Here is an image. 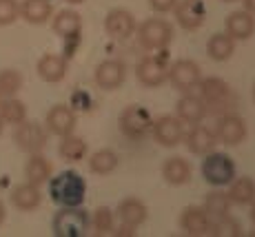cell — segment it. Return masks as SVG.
<instances>
[{"label": "cell", "mask_w": 255, "mask_h": 237, "mask_svg": "<svg viewBox=\"0 0 255 237\" xmlns=\"http://www.w3.org/2000/svg\"><path fill=\"white\" fill-rule=\"evenodd\" d=\"M22 89V76L16 69H2L0 71V98H11Z\"/></svg>", "instance_id": "34"}, {"label": "cell", "mask_w": 255, "mask_h": 237, "mask_svg": "<svg viewBox=\"0 0 255 237\" xmlns=\"http://www.w3.org/2000/svg\"><path fill=\"white\" fill-rule=\"evenodd\" d=\"M211 224H213V220L207 215V211H204L202 206H189V209H184L182 215H180V229H182L186 235H193V237L209 235Z\"/></svg>", "instance_id": "17"}, {"label": "cell", "mask_w": 255, "mask_h": 237, "mask_svg": "<svg viewBox=\"0 0 255 237\" xmlns=\"http://www.w3.org/2000/svg\"><path fill=\"white\" fill-rule=\"evenodd\" d=\"M4 217H7V209H4V204L0 202V226L4 224Z\"/></svg>", "instance_id": "40"}, {"label": "cell", "mask_w": 255, "mask_h": 237, "mask_svg": "<svg viewBox=\"0 0 255 237\" xmlns=\"http://www.w3.org/2000/svg\"><path fill=\"white\" fill-rule=\"evenodd\" d=\"M45 124H47V131L49 133L62 137V135H69V133L76 131L78 120H76V113H73L71 107H67V105H53L51 109H49V113H47Z\"/></svg>", "instance_id": "14"}, {"label": "cell", "mask_w": 255, "mask_h": 237, "mask_svg": "<svg viewBox=\"0 0 255 237\" xmlns=\"http://www.w3.org/2000/svg\"><path fill=\"white\" fill-rule=\"evenodd\" d=\"M127 78V65L122 60H105L96 67V73H93V80L96 85L102 89V91H114V89L122 87Z\"/></svg>", "instance_id": "12"}, {"label": "cell", "mask_w": 255, "mask_h": 237, "mask_svg": "<svg viewBox=\"0 0 255 237\" xmlns=\"http://www.w3.org/2000/svg\"><path fill=\"white\" fill-rule=\"evenodd\" d=\"M173 24L164 18H149L138 27V40L146 51H162L173 42Z\"/></svg>", "instance_id": "3"}, {"label": "cell", "mask_w": 255, "mask_h": 237, "mask_svg": "<svg viewBox=\"0 0 255 237\" xmlns=\"http://www.w3.org/2000/svg\"><path fill=\"white\" fill-rule=\"evenodd\" d=\"M175 111H178V118L184 122V124H198V122H202L204 116L209 113V107L200 96L186 93V96H182L178 100Z\"/></svg>", "instance_id": "19"}, {"label": "cell", "mask_w": 255, "mask_h": 237, "mask_svg": "<svg viewBox=\"0 0 255 237\" xmlns=\"http://www.w3.org/2000/svg\"><path fill=\"white\" fill-rule=\"evenodd\" d=\"M222 2H235V0H222Z\"/></svg>", "instance_id": "44"}, {"label": "cell", "mask_w": 255, "mask_h": 237, "mask_svg": "<svg viewBox=\"0 0 255 237\" xmlns=\"http://www.w3.org/2000/svg\"><path fill=\"white\" fill-rule=\"evenodd\" d=\"M209 58L215 62H227L235 53V40L229 33H213L207 42Z\"/></svg>", "instance_id": "29"}, {"label": "cell", "mask_w": 255, "mask_h": 237, "mask_svg": "<svg viewBox=\"0 0 255 237\" xmlns=\"http://www.w3.org/2000/svg\"><path fill=\"white\" fill-rule=\"evenodd\" d=\"M242 2H244V9H247V11H251L255 16V0H242Z\"/></svg>", "instance_id": "39"}, {"label": "cell", "mask_w": 255, "mask_h": 237, "mask_svg": "<svg viewBox=\"0 0 255 237\" xmlns=\"http://www.w3.org/2000/svg\"><path fill=\"white\" fill-rule=\"evenodd\" d=\"M184 122L180 120L178 116H162L158 120H153V126H151V133H153L155 142L160 146H166V149H173L182 142L184 137Z\"/></svg>", "instance_id": "8"}, {"label": "cell", "mask_w": 255, "mask_h": 237, "mask_svg": "<svg viewBox=\"0 0 255 237\" xmlns=\"http://www.w3.org/2000/svg\"><path fill=\"white\" fill-rule=\"evenodd\" d=\"M162 177L166 184L171 186H182L191 180V164L180 155L166 157L162 164Z\"/></svg>", "instance_id": "25"}, {"label": "cell", "mask_w": 255, "mask_h": 237, "mask_svg": "<svg viewBox=\"0 0 255 237\" xmlns=\"http://www.w3.org/2000/svg\"><path fill=\"white\" fill-rule=\"evenodd\" d=\"M0 120L4 124H20L27 120V107L16 98H0Z\"/></svg>", "instance_id": "32"}, {"label": "cell", "mask_w": 255, "mask_h": 237, "mask_svg": "<svg viewBox=\"0 0 255 237\" xmlns=\"http://www.w3.org/2000/svg\"><path fill=\"white\" fill-rule=\"evenodd\" d=\"M2 126H4V122H2V120H0V135H2Z\"/></svg>", "instance_id": "43"}, {"label": "cell", "mask_w": 255, "mask_h": 237, "mask_svg": "<svg viewBox=\"0 0 255 237\" xmlns=\"http://www.w3.org/2000/svg\"><path fill=\"white\" fill-rule=\"evenodd\" d=\"M91 229V217L80 206H60L51 222L56 237H85Z\"/></svg>", "instance_id": "2"}, {"label": "cell", "mask_w": 255, "mask_h": 237, "mask_svg": "<svg viewBox=\"0 0 255 237\" xmlns=\"http://www.w3.org/2000/svg\"><path fill=\"white\" fill-rule=\"evenodd\" d=\"M198 89H200V98L207 102V107L222 105L231 96V89L222 78H200Z\"/></svg>", "instance_id": "20"}, {"label": "cell", "mask_w": 255, "mask_h": 237, "mask_svg": "<svg viewBox=\"0 0 255 237\" xmlns=\"http://www.w3.org/2000/svg\"><path fill=\"white\" fill-rule=\"evenodd\" d=\"M49 195L58 206H82L87 197V182L80 173L62 171L49 177Z\"/></svg>", "instance_id": "1"}, {"label": "cell", "mask_w": 255, "mask_h": 237, "mask_svg": "<svg viewBox=\"0 0 255 237\" xmlns=\"http://www.w3.org/2000/svg\"><path fill=\"white\" fill-rule=\"evenodd\" d=\"M182 142L193 155H207V153H211L215 149L218 137H215V131H211L209 126H204L198 122V124H193V129L189 133H184Z\"/></svg>", "instance_id": "15"}, {"label": "cell", "mask_w": 255, "mask_h": 237, "mask_svg": "<svg viewBox=\"0 0 255 237\" xmlns=\"http://www.w3.org/2000/svg\"><path fill=\"white\" fill-rule=\"evenodd\" d=\"M253 100H255V87H253Z\"/></svg>", "instance_id": "45"}, {"label": "cell", "mask_w": 255, "mask_h": 237, "mask_svg": "<svg viewBox=\"0 0 255 237\" xmlns=\"http://www.w3.org/2000/svg\"><path fill=\"white\" fill-rule=\"evenodd\" d=\"M175 2L178 0H149V7L158 13H169V11H173Z\"/></svg>", "instance_id": "37"}, {"label": "cell", "mask_w": 255, "mask_h": 237, "mask_svg": "<svg viewBox=\"0 0 255 237\" xmlns=\"http://www.w3.org/2000/svg\"><path fill=\"white\" fill-rule=\"evenodd\" d=\"M173 11L178 24L186 31H195L207 20V7L202 0H178Z\"/></svg>", "instance_id": "10"}, {"label": "cell", "mask_w": 255, "mask_h": 237, "mask_svg": "<svg viewBox=\"0 0 255 237\" xmlns=\"http://www.w3.org/2000/svg\"><path fill=\"white\" fill-rule=\"evenodd\" d=\"M49 140V131L40 122L24 120L20 124H16V133H13V142L22 153L31 155V153H42Z\"/></svg>", "instance_id": "5"}, {"label": "cell", "mask_w": 255, "mask_h": 237, "mask_svg": "<svg viewBox=\"0 0 255 237\" xmlns=\"http://www.w3.org/2000/svg\"><path fill=\"white\" fill-rule=\"evenodd\" d=\"M118 164H120V157L111 149H100L91 153L89 157V171L96 173V175H109L118 169Z\"/></svg>", "instance_id": "30"}, {"label": "cell", "mask_w": 255, "mask_h": 237, "mask_svg": "<svg viewBox=\"0 0 255 237\" xmlns=\"http://www.w3.org/2000/svg\"><path fill=\"white\" fill-rule=\"evenodd\" d=\"M53 16V7L49 0H22L20 18L29 24H45Z\"/></svg>", "instance_id": "26"}, {"label": "cell", "mask_w": 255, "mask_h": 237, "mask_svg": "<svg viewBox=\"0 0 255 237\" xmlns=\"http://www.w3.org/2000/svg\"><path fill=\"white\" fill-rule=\"evenodd\" d=\"M51 27L62 40H78L82 31V18L73 9H62V11H58L53 16Z\"/></svg>", "instance_id": "18"}, {"label": "cell", "mask_w": 255, "mask_h": 237, "mask_svg": "<svg viewBox=\"0 0 255 237\" xmlns=\"http://www.w3.org/2000/svg\"><path fill=\"white\" fill-rule=\"evenodd\" d=\"M215 137H218V142H222L227 146L240 144L247 137V122L240 116H233V113L220 116L218 124H215Z\"/></svg>", "instance_id": "11"}, {"label": "cell", "mask_w": 255, "mask_h": 237, "mask_svg": "<svg viewBox=\"0 0 255 237\" xmlns=\"http://www.w3.org/2000/svg\"><path fill=\"white\" fill-rule=\"evenodd\" d=\"M231 204L238 206H247L255 202V182L251 177H233L229 182V191H227Z\"/></svg>", "instance_id": "27"}, {"label": "cell", "mask_w": 255, "mask_h": 237, "mask_svg": "<svg viewBox=\"0 0 255 237\" xmlns=\"http://www.w3.org/2000/svg\"><path fill=\"white\" fill-rule=\"evenodd\" d=\"M135 76H138L140 85L155 89L164 85L169 78V62L164 60V56H144L135 67Z\"/></svg>", "instance_id": "7"}, {"label": "cell", "mask_w": 255, "mask_h": 237, "mask_svg": "<svg viewBox=\"0 0 255 237\" xmlns=\"http://www.w3.org/2000/svg\"><path fill=\"white\" fill-rule=\"evenodd\" d=\"M153 126V116L149 113V109L140 105H131L120 113V131L131 140H140L146 133H151Z\"/></svg>", "instance_id": "6"}, {"label": "cell", "mask_w": 255, "mask_h": 237, "mask_svg": "<svg viewBox=\"0 0 255 237\" xmlns=\"http://www.w3.org/2000/svg\"><path fill=\"white\" fill-rule=\"evenodd\" d=\"M202 78V71H200L198 62L193 60H175L173 65H169V78L171 85H173L178 91H189V89H195Z\"/></svg>", "instance_id": "9"}, {"label": "cell", "mask_w": 255, "mask_h": 237, "mask_svg": "<svg viewBox=\"0 0 255 237\" xmlns=\"http://www.w3.org/2000/svg\"><path fill=\"white\" fill-rule=\"evenodd\" d=\"M231 200H229L227 193H220V191H213L204 197L202 209L207 211V215L211 220H222V217L231 215Z\"/></svg>", "instance_id": "31"}, {"label": "cell", "mask_w": 255, "mask_h": 237, "mask_svg": "<svg viewBox=\"0 0 255 237\" xmlns=\"http://www.w3.org/2000/svg\"><path fill=\"white\" fill-rule=\"evenodd\" d=\"M227 33L233 40H249L255 33V18L251 11L240 9V11L229 13L227 18Z\"/></svg>", "instance_id": "22"}, {"label": "cell", "mask_w": 255, "mask_h": 237, "mask_svg": "<svg viewBox=\"0 0 255 237\" xmlns=\"http://www.w3.org/2000/svg\"><path fill=\"white\" fill-rule=\"evenodd\" d=\"M114 235H118V237H135V226L122 224L118 231H114Z\"/></svg>", "instance_id": "38"}, {"label": "cell", "mask_w": 255, "mask_h": 237, "mask_svg": "<svg viewBox=\"0 0 255 237\" xmlns=\"http://www.w3.org/2000/svg\"><path fill=\"white\" fill-rule=\"evenodd\" d=\"M67 2H69V4H82L85 0H67Z\"/></svg>", "instance_id": "42"}, {"label": "cell", "mask_w": 255, "mask_h": 237, "mask_svg": "<svg viewBox=\"0 0 255 237\" xmlns=\"http://www.w3.org/2000/svg\"><path fill=\"white\" fill-rule=\"evenodd\" d=\"M20 18V4L16 0H0V27L13 24Z\"/></svg>", "instance_id": "36"}, {"label": "cell", "mask_w": 255, "mask_h": 237, "mask_svg": "<svg viewBox=\"0 0 255 237\" xmlns=\"http://www.w3.org/2000/svg\"><path fill=\"white\" fill-rule=\"evenodd\" d=\"M42 202V193H40V186L31 184V182H24V184L13 186L11 191V204L16 206L18 211H36Z\"/></svg>", "instance_id": "23"}, {"label": "cell", "mask_w": 255, "mask_h": 237, "mask_svg": "<svg viewBox=\"0 0 255 237\" xmlns=\"http://www.w3.org/2000/svg\"><path fill=\"white\" fill-rule=\"evenodd\" d=\"M116 215H118V220H120V224H129V226L138 229L140 224L146 222L149 211H146L144 202L138 200V197H127V200H122L120 204H118Z\"/></svg>", "instance_id": "21"}, {"label": "cell", "mask_w": 255, "mask_h": 237, "mask_svg": "<svg viewBox=\"0 0 255 237\" xmlns=\"http://www.w3.org/2000/svg\"><path fill=\"white\" fill-rule=\"evenodd\" d=\"M209 235H224V237H240L242 235V226L238 220H233L231 215L222 217V220H213Z\"/></svg>", "instance_id": "35"}, {"label": "cell", "mask_w": 255, "mask_h": 237, "mask_svg": "<svg viewBox=\"0 0 255 237\" xmlns=\"http://www.w3.org/2000/svg\"><path fill=\"white\" fill-rule=\"evenodd\" d=\"M114 220H116V213L109 209V206H100V209L93 211V217H91V226H93V233L96 235H111L116 231L114 226Z\"/></svg>", "instance_id": "33"}, {"label": "cell", "mask_w": 255, "mask_h": 237, "mask_svg": "<svg viewBox=\"0 0 255 237\" xmlns=\"http://www.w3.org/2000/svg\"><path fill=\"white\" fill-rule=\"evenodd\" d=\"M36 71H38V78H40V80L49 82V85H56V82L65 80L67 71H69V65H67L65 56H58V53H45V56L38 60Z\"/></svg>", "instance_id": "16"}, {"label": "cell", "mask_w": 255, "mask_h": 237, "mask_svg": "<svg viewBox=\"0 0 255 237\" xmlns=\"http://www.w3.org/2000/svg\"><path fill=\"white\" fill-rule=\"evenodd\" d=\"M202 177L211 186H227L235 177V162L227 153H207L202 160Z\"/></svg>", "instance_id": "4"}, {"label": "cell", "mask_w": 255, "mask_h": 237, "mask_svg": "<svg viewBox=\"0 0 255 237\" xmlns=\"http://www.w3.org/2000/svg\"><path fill=\"white\" fill-rule=\"evenodd\" d=\"M58 153H60V157L65 162H82L87 157V153H89V146H87V142L82 140V137L69 133V135H62L60 137Z\"/></svg>", "instance_id": "28"}, {"label": "cell", "mask_w": 255, "mask_h": 237, "mask_svg": "<svg viewBox=\"0 0 255 237\" xmlns=\"http://www.w3.org/2000/svg\"><path fill=\"white\" fill-rule=\"evenodd\" d=\"M105 31L114 40H129L135 33V18L127 9H111L105 18Z\"/></svg>", "instance_id": "13"}, {"label": "cell", "mask_w": 255, "mask_h": 237, "mask_svg": "<svg viewBox=\"0 0 255 237\" xmlns=\"http://www.w3.org/2000/svg\"><path fill=\"white\" fill-rule=\"evenodd\" d=\"M251 222H253V226H255V202H253V209H251Z\"/></svg>", "instance_id": "41"}, {"label": "cell", "mask_w": 255, "mask_h": 237, "mask_svg": "<svg viewBox=\"0 0 255 237\" xmlns=\"http://www.w3.org/2000/svg\"><path fill=\"white\" fill-rule=\"evenodd\" d=\"M51 175H53L51 162H49L42 153H31L27 164H24V177H27V182L40 186V184H45V182H49Z\"/></svg>", "instance_id": "24"}]
</instances>
